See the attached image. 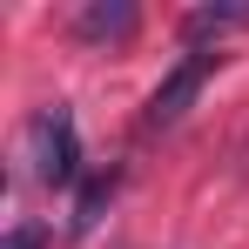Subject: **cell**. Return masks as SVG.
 I'll use <instances>...</instances> for the list:
<instances>
[{"label": "cell", "mask_w": 249, "mask_h": 249, "mask_svg": "<svg viewBox=\"0 0 249 249\" xmlns=\"http://www.w3.org/2000/svg\"><path fill=\"white\" fill-rule=\"evenodd\" d=\"M27 168H34V182H47V189L81 182V128H74V115L61 101L27 122Z\"/></svg>", "instance_id": "cell-1"}, {"label": "cell", "mask_w": 249, "mask_h": 249, "mask_svg": "<svg viewBox=\"0 0 249 249\" xmlns=\"http://www.w3.org/2000/svg\"><path fill=\"white\" fill-rule=\"evenodd\" d=\"M215 68H222V54H215V47H189V54H182V61L162 74V88L148 94V108H142V135L175 128L182 115H189V101L209 88V74H215Z\"/></svg>", "instance_id": "cell-2"}, {"label": "cell", "mask_w": 249, "mask_h": 249, "mask_svg": "<svg viewBox=\"0 0 249 249\" xmlns=\"http://www.w3.org/2000/svg\"><path fill=\"white\" fill-rule=\"evenodd\" d=\"M74 34L94 41V47H115V41L135 34V7H128V0H88L81 14H74Z\"/></svg>", "instance_id": "cell-3"}, {"label": "cell", "mask_w": 249, "mask_h": 249, "mask_svg": "<svg viewBox=\"0 0 249 249\" xmlns=\"http://www.w3.org/2000/svg\"><path fill=\"white\" fill-rule=\"evenodd\" d=\"M115 182H122L115 168H108V175H88V182H81V196H74V222H68L74 236H94V222H101V209L115 202Z\"/></svg>", "instance_id": "cell-4"}, {"label": "cell", "mask_w": 249, "mask_h": 249, "mask_svg": "<svg viewBox=\"0 0 249 249\" xmlns=\"http://www.w3.org/2000/svg\"><path fill=\"white\" fill-rule=\"evenodd\" d=\"M229 27H249V7H196V14L182 20V34H189V41H209V34H229Z\"/></svg>", "instance_id": "cell-5"}, {"label": "cell", "mask_w": 249, "mask_h": 249, "mask_svg": "<svg viewBox=\"0 0 249 249\" xmlns=\"http://www.w3.org/2000/svg\"><path fill=\"white\" fill-rule=\"evenodd\" d=\"M0 249H47V229L41 222H14V229L0 236Z\"/></svg>", "instance_id": "cell-6"}]
</instances>
